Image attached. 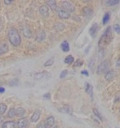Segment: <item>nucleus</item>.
I'll list each match as a JSON object with an SVG mask.
<instances>
[{"label": "nucleus", "mask_w": 120, "mask_h": 128, "mask_svg": "<svg viewBox=\"0 0 120 128\" xmlns=\"http://www.w3.org/2000/svg\"><path fill=\"white\" fill-rule=\"evenodd\" d=\"M74 58L73 56H72L71 55H68L65 58L64 62L66 64L70 65L72 64L74 62Z\"/></svg>", "instance_id": "a878e982"}, {"label": "nucleus", "mask_w": 120, "mask_h": 128, "mask_svg": "<svg viewBox=\"0 0 120 128\" xmlns=\"http://www.w3.org/2000/svg\"><path fill=\"white\" fill-rule=\"evenodd\" d=\"M51 76V74L48 72L46 71H43L42 72H38L34 73L32 74V76L36 80H41L48 78Z\"/></svg>", "instance_id": "20e7f679"}, {"label": "nucleus", "mask_w": 120, "mask_h": 128, "mask_svg": "<svg viewBox=\"0 0 120 128\" xmlns=\"http://www.w3.org/2000/svg\"><path fill=\"white\" fill-rule=\"evenodd\" d=\"M40 14L44 17H48L49 16V9L46 5H42L39 8Z\"/></svg>", "instance_id": "9b49d317"}, {"label": "nucleus", "mask_w": 120, "mask_h": 128, "mask_svg": "<svg viewBox=\"0 0 120 128\" xmlns=\"http://www.w3.org/2000/svg\"><path fill=\"white\" fill-rule=\"evenodd\" d=\"M93 111V113H94V115L96 116L100 120H102V117L101 116L100 114L98 112V110L97 109L95 108H94L92 109Z\"/></svg>", "instance_id": "7c9ffc66"}, {"label": "nucleus", "mask_w": 120, "mask_h": 128, "mask_svg": "<svg viewBox=\"0 0 120 128\" xmlns=\"http://www.w3.org/2000/svg\"><path fill=\"white\" fill-rule=\"evenodd\" d=\"M98 29H99V26L98 24L97 23H94V24L92 25V26L90 27L89 30V34L93 38L96 37Z\"/></svg>", "instance_id": "39448f33"}, {"label": "nucleus", "mask_w": 120, "mask_h": 128, "mask_svg": "<svg viewBox=\"0 0 120 128\" xmlns=\"http://www.w3.org/2000/svg\"><path fill=\"white\" fill-rule=\"evenodd\" d=\"M82 12L84 15L87 17L91 16L94 13L93 10L90 7H88V6H86V7H84L82 8Z\"/></svg>", "instance_id": "ddd939ff"}, {"label": "nucleus", "mask_w": 120, "mask_h": 128, "mask_svg": "<svg viewBox=\"0 0 120 128\" xmlns=\"http://www.w3.org/2000/svg\"><path fill=\"white\" fill-rule=\"evenodd\" d=\"M54 123V117L50 116L46 119L45 124L46 128H50L52 127Z\"/></svg>", "instance_id": "a211bd4d"}, {"label": "nucleus", "mask_w": 120, "mask_h": 128, "mask_svg": "<svg viewBox=\"0 0 120 128\" xmlns=\"http://www.w3.org/2000/svg\"><path fill=\"white\" fill-rule=\"evenodd\" d=\"M59 111L60 113L63 114H71L72 113V108L70 106L65 105L59 109Z\"/></svg>", "instance_id": "f8f14e48"}, {"label": "nucleus", "mask_w": 120, "mask_h": 128, "mask_svg": "<svg viewBox=\"0 0 120 128\" xmlns=\"http://www.w3.org/2000/svg\"><path fill=\"white\" fill-rule=\"evenodd\" d=\"M37 128H46V125L44 124H40L38 127Z\"/></svg>", "instance_id": "a19ab883"}, {"label": "nucleus", "mask_w": 120, "mask_h": 128, "mask_svg": "<svg viewBox=\"0 0 120 128\" xmlns=\"http://www.w3.org/2000/svg\"><path fill=\"white\" fill-rule=\"evenodd\" d=\"M111 18V14L109 12H107L105 13L102 19V24L103 25H106L108 22Z\"/></svg>", "instance_id": "4be33fe9"}, {"label": "nucleus", "mask_w": 120, "mask_h": 128, "mask_svg": "<svg viewBox=\"0 0 120 128\" xmlns=\"http://www.w3.org/2000/svg\"><path fill=\"white\" fill-rule=\"evenodd\" d=\"M81 74H82V75L85 76H89V72L87 70H83L81 72Z\"/></svg>", "instance_id": "c9c22d12"}, {"label": "nucleus", "mask_w": 120, "mask_h": 128, "mask_svg": "<svg viewBox=\"0 0 120 128\" xmlns=\"http://www.w3.org/2000/svg\"></svg>", "instance_id": "c03bdc74"}, {"label": "nucleus", "mask_w": 120, "mask_h": 128, "mask_svg": "<svg viewBox=\"0 0 120 128\" xmlns=\"http://www.w3.org/2000/svg\"><path fill=\"white\" fill-rule=\"evenodd\" d=\"M8 37L10 42L14 46H18L21 43V38L18 30L14 27H11L8 31Z\"/></svg>", "instance_id": "f03ea898"}, {"label": "nucleus", "mask_w": 120, "mask_h": 128, "mask_svg": "<svg viewBox=\"0 0 120 128\" xmlns=\"http://www.w3.org/2000/svg\"><path fill=\"white\" fill-rule=\"evenodd\" d=\"M114 29L116 33L120 34V24H115L114 26Z\"/></svg>", "instance_id": "72a5a7b5"}, {"label": "nucleus", "mask_w": 120, "mask_h": 128, "mask_svg": "<svg viewBox=\"0 0 120 128\" xmlns=\"http://www.w3.org/2000/svg\"><path fill=\"white\" fill-rule=\"evenodd\" d=\"M4 29V24H3V23L2 21V20L0 19V32H2V30Z\"/></svg>", "instance_id": "58836bf2"}, {"label": "nucleus", "mask_w": 120, "mask_h": 128, "mask_svg": "<svg viewBox=\"0 0 120 128\" xmlns=\"http://www.w3.org/2000/svg\"><path fill=\"white\" fill-rule=\"evenodd\" d=\"M109 68V63L108 60L103 61L100 64L98 65L97 68L96 73L98 75H100L108 72Z\"/></svg>", "instance_id": "7ed1b4c3"}, {"label": "nucleus", "mask_w": 120, "mask_h": 128, "mask_svg": "<svg viewBox=\"0 0 120 128\" xmlns=\"http://www.w3.org/2000/svg\"><path fill=\"white\" fill-rule=\"evenodd\" d=\"M2 128H16L15 123L13 121L6 122L3 124Z\"/></svg>", "instance_id": "5701e85b"}, {"label": "nucleus", "mask_w": 120, "mask_h": 128, "mask_svg": "<svg viewBox=\"0 0 120 128\" xmlns=\"http://www.w3.org/2000/svg\"><path fill=\"white\" fill-rule=\"evenodd\" d=\"M57 128V127H55V128Z\"/></svg>", "instance_id": "37998d69"}, {"label": "nucleus", "mask_w": 120, "mask_h": 128, "mask_svg": "<svg viewBox=\"0 0 120 128\" xmlns=\"http://www.w3.org/2000/svg\"><path fill=\"white\" fill-rule=\"evenodd\" d=\"M120 2V0H108L105 2L106 6L109 7H112L119 4Z\"/></svg>", "instance_id": "412c9836"}, {"label": "nucleus", "mask_w": 120, "mask_h": 128, "mask_svg": "<svg viewBox=\"0 0 120 128\" xmlns=\"http://www.w3.org/2000/svg\"><path fill=\"white\" fill-rule=\"evenodd\" d=\"M46 4L48 5L50 8L52 10H56L57 8V4L56 0H46Z\"/></svg>", "instance_id": "aec40b11"}, {"label": "nucleus", "mask_w": 120, "mask_h": 128, "mask_svg": "<svg viewBox=\"0 0 120 128\" xmlns=\"http://www.w3.org/2000/svg\"><path fill=\"white\" fill-rule=\"evenodd\" d=\"M58 16L60 18L64 19H68L70 16V15L68 12L63 10H60L58 12Z\"/></svg>", "instance_id": "4468645a"}, {"label": "nucleus", "mask_w": 120, "mask_h": 128, "mask_svg": "<svg viewBox=\"0 0 120 128\" xmlns=\"http://www.w3.org/2000/svg\"><path fill=\"white\" fill-rule=\"evenodd\" d=\"M62 7L64 10H66V11L70 12H73L75 11V7L74 6L73 4H71L70 2L67 1H64L62 2Z\"/></svg>", "instance_id": "423d86ee"}, {"label": "nucleus", "mask_w": 120, "mask_h": 128, "mask_svg": "<svg viewBox=\"0 0 120 128\" xmlns=\"http://www.w3.org/2000/svg\"><path fill=\"white\" fill-rule=\"evenodd\" d=\"M60 48L64 52H68L70 50V46L67 40H64L60 45Z\"/></svg>", "instance_id": "dca6fc26"}, {"label": "nucleus", "mask_w": 120, "mask_h": 128, "mask_svg": "<svg viewBox=\"0 0 120 128\" xmlns=\"http://www.w3.org/2000/svg\"><path fill=\"white\" fill-rule=\"evenodd\" d=\"M84 89L86 93L88 94L91 98H93L94 88L92 86L90 85L89 83H86L84 84Z\"/></svg>", "instance_id": "6e6552de"}, {"label": "nucleus", "mask_w": 120, "mask_h": 128, "mask_svg": "<svg viewBox=\"0 0 120 128\" xmlns=\"http://www.w3.org/2000/svg\"><path fill=\"white\" fill-rule=\"evenodd\" d=\"M28 124L27 119L24 117L19 120L18 122V128H26Z\"/></svg>", "instance_id": "9d476101"}, {"label": "nucleus", "mask_w": 120, "mask_h": 128, "mask_svg": "<svg viewBox=\"0 0 120 128\" xmlns=\"http://www.w3.org/2000/svg\"><path fill=\"white\" fill-rule=\"evenodd\" d=\"M7 108V106L4 103L0 104V114H3Z\"/></svg>", "instance_id": "c85d7f7f"}, {"label": "nucleus", "mask_w": 120, "mask_h": 128, "mask_svg": "<svg viewBox=\"0 0 120 128\" xmlns=\"http://www.w3.org/2000/svg\"><path fill=\"white\" fill-rule=\"evenodd\" d=\"M116 66L117 67H120V57L116 61Z\"/></svg>", "instance_id": "ea45409f"}, {"label": "nucleus", "mask_w": 120, "mask_h": 128, "mask_svg": "<svg viewBox=\"0 0 120 128\" xmlns=\"http://www.w3.org/2000/svg\"><path fill=\"white\" fill-rule=\"evenodd\" d=\"M46 38V34L44 31H41L38 34L36 37L35 38L36 41L38 42H41L45 40Z\"/></svg>", "instance_id": "2eb2a0df"}, {"label": "nucleus", "mask_w": 120, "mask_h": 128, "mask_svg": "<svg viewBox=\"0 0 120 128\" xmlns=\"http://www.w3.org/2000/svg\"><path fill=\"white\" fill-rule=\"evenodd\" d=\"M115 76V72L114 70H109L106 73L105 76V78L106 81H110L112 80Z\"/></svg>", "instance_id": "f3484780"}, {"label": "nucleus", "mask_w": 120, "mask_h": 128, "mask_svg": "<svg viewBox=\"0 0 120 128\" xmlns=\"http://www.w3.org/2000/svg\"><path fill=\"white\" fill-rule=\"evenodd\" d=\"M96 60L94 58H92L90 59L88 64V67L90 68V70L92 72H94L95 68Z\"/></svg>", "instance_id": "6ab92c4d"}, {"label": "nucleus", "mask_w": 120, "mask_h": 128, "mask_svg": "<svg viewBox=\"0 0 120 128\" xmlns=\"http://www.w3.org/2000/svg\"><path fill=\"white\" fill-rule=\"evenodd\" d=\"M112 38V31L111 27H108L104 33L101 35L98 42V48L101 49H104L109 45Z\"/></svg>", "instance_id": "f257e3e1"}, {"label": "nucleus", "mask_w": 120, "mask_h": 128, "mask_svg": "<svg viewBox=\"0 0 120 128\" xmlns=\"http://www.w3.org/2000/svg\"><path fill=\"white\" fill-rule=\"evenodd\" d=\"M8 116L10 118H12L16 116V109L12 108L10 109L8 114Z\"/></svg>", "instance_id": "c756f323"}, {"label": "nucleus", "mask_w": 120, "mask_h": 128, "mask_svg": "<svg viewBox=\"0 0 120 128\" xmlns=\"http://www.w3.org/2000/svg\"><path fill=\"white\" fill-rule=\"evenodd\" d=\"M43 97L45 98V99L46 100H49L51 98V95L50 94V93H46V94H44L43 95Z\"/></svg>", "instance_id": "e433bc0d"}, {"label": "nucleus", "mask_w": 120, "mask_h": 128, "mask_svg": "<svg viewBox=\"0 0 120 128\" xmlns=\"http://www.w3.org/2000/svg\"><path fill=\"white\" fill-rule=\"evenodd\" d=\"M13 0H4V4L6 5H9V4H11V3L13 2Z\"/></svg>", "instance_id": "4c0bfd02"}, {"label": "nucleus", "mask_w": 120, "mask_h": 128, "mask_svg": "<svg viewBox=\"0 0 120 128\" xmlns=\"http://www.w3.org/2000/svg\"><path fill=\"white\" fill-rule=\"evenodd\" d=\"M25 110L22 108H19L16 109V116L18 117L22 116L25 114Z\"/></svg>", "instance_id": "393cba45"}, {"label": "nucleus", "mask_w": 120, "mask_h": 128, "mask_svg": "<svg viewBox=\"0 0 120 128\" xmlns=\"http://www.w3.org/2000/svg\"><path fill=\"white\" fill-rule=\"evenodd\" d=\"M22 34H24V35L27 38H30L32 37V34L31 31L30 30V29L27 28V27H24L23 29L22 30Z\"/></svg>", "instance_id": "b1692460"}, {"label": "nucleus", "mask_w": 120, "mask_h": 128, "mask_svg": "<svg viewBox=\"0 0 120 128\" xmlns=\"http://www.w3.org/2000/svg\"><path fill=\"white\" fill-rule=\"evenodd\" d=\"M5 91V89L3 87L0 86V94H3Z\"/></svg>", "instance_id": "79ce46f5"}, {"label": "nucleus", "mask_w": 120, "mask_h": 128, "mask_svg": "<svg viewBox=\"0 0 120 128\" xmlns=\"http://www.w3.org/2000/svg\"><path fill=\"white\" fill-rule=\"evenodd\" d=\"M8 50V46L5 41L0 42V55L7 53Z\"/></svg>", "instance_id": "0eeeda50"}, {"label": "nucleus", "mask_w": 120, "mask_h": 128, "mask_svg": "<svg viewBox=\"0 0 120 128\" xmlns=\"http://www.w3.org/2000/svg\"><path fill=\"white\" fill-rule=\"evenodd\" d=\"M114 102H120V92H118L117 94H116L115 99H114Z\"/></svg>", "instance_id": "f704fd0d"}, {"label": "nucleus", "mask_w": 120, "mask_h": 128, "mask_svg": "<svg viewBox=\"0 0 120 128\" xmlns=\"http://www.w3.org/2000/svg\"><path fill=\"white\" fill-rule=\"evenodd\" d=\"M68 70H64L62 72V73L60 74V77L61 79H64V78H65L68 74Z\"/></svg>", "instance_id": "473e14b6"}, {"label": "nucleus", "mask_w": 120, "mask_h": 128, "mask_svg": "<svg viewBox=\"0 0 120 128\" xmlns=\"http://www.w3.org/2000/svg\"><path fill=\"white\" fill-rule=\"evenodd\" d=\"M41 115V111L39 109L36 110L34 112L33 115L30 118V121L32 122H36L40 118V116Z\"/></svg>", "instance_id": "1a4fd4ad"}, {"label": "nucleus", "mask_w": 120, "mask_h": 128, "mask_svg": "<svg viewBox=\"0 0 120 128\" xmlns=\"http://www.w3.org/2000/svg\"><path fill=\"white\" fill-rule=\"evenodd\" d=\"M18 84V79H14L10 82L9 85L10 86H17Z\"/></svg>", "instance_id": "2f4dec72"}, {"label": "nucleus", "mask_w": 120, "mask_h": 128, "mask_svg": "<svg viewBox=\"0 0 120 128\" xmlns=\"http://www.w3.org/2000/svg\"><path fill=\"white\" fill-rule=\"evenodd\" d=\"M54 57H52L50 59H49L48 60H46L45 62V64H44V67H49V66H51L53 65L54 62Z\"/></svg>", "instance_id": "bb28decb"}, {"label": "nucleus", "mask_w": 120, "mask_h": 128, "mask_svg": "<svg viewBox=\"0 0 120 128\" xmlns=\"http://www.w3.org/2000/svg\"><path fill=\"white\" fill-rule=\"evenodd\" d=\"M84 63V61L82 59H78L73 64V66L75 67H79L82 66Z\"/></svg>", "instance_id": "cd10ccee"}]
</instances>
